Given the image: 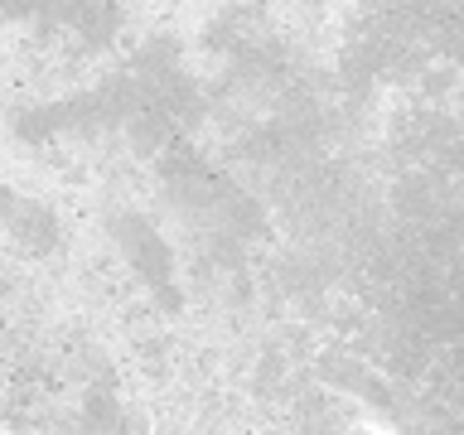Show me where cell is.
<instances>
[{
	"mask_svg": "<svg viewBox=\"0 0 464 435\" xmlns=\"http://www.w3.org/2000/svg\"><path fill=\"white\" fill-rule=\"evenodd\" d=\"M44 10H53L78 39H107L121 20V0H49Z\"/></svg>",
	"mask_w": 464,
	"mask_h": 435,
	"instance_id": "obj_1",
	"label": "cell"
},
{
	"mask_svg": "<svg viewBox=\"0 0 464 435\" xmlns=\"http://www.w3.org/2000/svg\"><path fill=\"white\" fill-rule=\"evenodd\" d=\"M49 0H0V20H20L29 10H44Z\"/></svg>",
	"mask_w": 464,
	"mask_h": 435,
	"instance_id": "obj_2",
	"label": "cell"
}]
</instances>
